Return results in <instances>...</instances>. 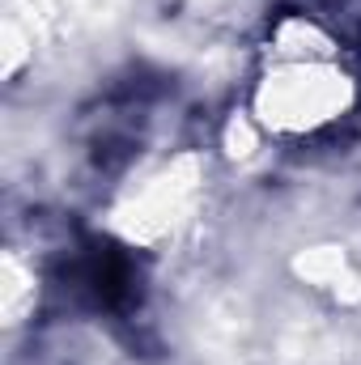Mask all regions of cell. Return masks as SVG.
<instances>
[{
  "mask_svg": "<svg viewBox=\"0 0 361 365\" xmlns=\"http://www.w3.org/2000/svg\"><path fill=\"white\" fill-rule=\"evenodd\" d=\"M361 98V73L349 43L306 9H289L260 43L251 110L260 128L285 140H315L349 123Z\"/></svg>",
  "mask_w": 361,
  "mask_h": 365,
  "instance_id": "cell-1",
  "label": "cell"
}]
</instances>
